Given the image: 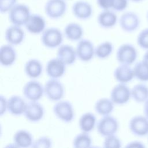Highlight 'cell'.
I'll return each mask as SVG.
<instances>
[{"mask_svg": "<svg viewBox=\"0 0 148 148\" xmlns=\"http://www.w3.org/2000/svg\"><path fill=\"white\" fill-rule=\"evenodd\" d=\"M96 124L95 115L90 112L84 113L79 121V126L82 132L88 133L94 128Z\"/></svg>", "mask_w": 148, "mask_h": 148, "instance_id": "cell-27", "label": "cell"}, {"mask_svg": "<svg viewBox=\"0 0 148 148\" xmlns=\"http://www.w3.org/2000/svg\"><path fill=\"white\" fill-rule=\"evenodd\" d=\"M72 12L75 17L79 20H87L90 18L93 12L91 5L87 1L79 0L76 1L72 6Z\"/></svg>", "mask_w": 148, "mask_h": 148, "instance_id": "cell-13", "label": "cell"}, {"mask_svg": "<svg viewBox=\"0 0 148 148\" xmlns=\"http://www.w3.org/2000/svg\"><path fill=\"white\" fill-rule=\"evenodd\" d=\"M41 41L45 47L54 49L61 46L63 41V35L57 28H48L42 32Z\"/></svg>", "mask_w": 148, "mask_h": 148, "instance_id": "cell-2", "label": "cell"}, {"mask_svg": "<svg viewBox=\"0 0 148 148\" xmlns=\"http://www.w3.org/2000/svg\"><path fill=\"white\" fill-rule=\"evenodd\" d=\"M137 43L138 46L144 50H148V28L142 29L138 35Z\"/></svg>", "mask_w": 148, "mask_h": 148, "instance_id": "cell-33", "label": "cell"}, {"mask_svg": "<svg viewBox=\"0 0 148 148\" xmlns=\"http://www.w3.org/2000/svg\"><path fill=\"white\" fill-rule=\"evenodd\" d=\"M113 0H97L98 6L103 10H110L112 9Z\"/></svg>", "mask_w": 148, "mask_h": 148, "instance_id": "cell-37", "label": "cell"}, {"mask_svg": "<svg viewBox=\"0 0 148 148\" xmlns=\"http://www.w3.org/2000/svg\"><path fill=\"white\" fill-rule=\"evenodd\" d=\"M44 92L47 98L51 101H59L64 97L65 91L63 84L57 79L51 78L44 86Z\"/></svg>", "mask_w": 148, "mask_h": 148, "instance_id": "cell-3", "label": "cell"}, {"mask_svg": "<svg viewBox=\"0 0 148 148\" xmlns=\"http://www.w3.org/2000/svg\"><path fill=\"white\" fill-rule=\"evenodd\" d=\"M103 147L105 148H119L121 147V142L115 135L105 137Z\"/></svg>", "mask_w": 148, "mask_h": 148, "instance_id": "cell-32", "label": "cell"}, {"mask_svg": "<svg viewBox=\"0 0 148 148\" xmlns=\"http://www.w3.org/2000/svg\"><path fill=\"white\" fill-rule=\"evenodd\" d=\"M126 147H144L145 145L140 142L139 141H132L127 145Z\"/></svg>", "mask_w": 148, "mask_h": 148, "instance_id": "cell-39", "label": "cell"}, {"mask_svg": "<svg viewBox=\"0 0 148 148\" xmlns=\"http://www.w3.org/2000/svg\"><path fill=\"white\" fill-rule=\"evenodd\" d=\"M13 142L16 147L26 148L32 146L34 140L29 132L25 130H20L14 134Z\"/></svg>", "mask_w": 148, "mask_h": 148, "instance_id": "cell-23", "label": "cell"}, {"mask_svg": "<svg viewBox=\"0 0 148 148\" xmlns=\"http://www.w3.org/2000/svg\"><path fill=\"white\" fill-rule=\"evenodd\" d=\"M138 57L137 50L131 44L124 43L118 48L116 52V59L120 64L131 65Z\"/></svg>", "mask_w": 148, "mask_h": 148, "instance_id": "cell-5", "label": "cell"}, {"mask_svg": "<svg viewBox=\"0 0 148 148\" xmlns=\"http://www.w3.org/2000/svg\"><path fill=\"white\" fill-rule=\"evenodd\" d=\"M76 52L78 58L83 62L90 61L95 54V48L93 43L88 39L80 40L76 48Z\"/></svg>", "mask_w": 148, "mask_h": 148, "instance_id": "cell-12", "label": "cell"}, {"mask_svg": "<svg viewBox=\"0 0 148 148\" xmlns=\"http://www.w3.org/2000/svg\"><path fill=\"white\" fill-rule=\"evenodd\" d=\"M65 65H66L57 57L56 58H52L46 64V73L50 78H60L65 73Z\"/></svg>", "mask_w": 148, "mask_h": 148, "instance_id": "cell-17", "label": "cell"}, {"mask_svg": "<svg viewBox=\"0 0 148 148\" xmlns=\"http://www.w3.org/2000/svg\"><path fill=\"white\" fill-rule=\"evenodd\" d=\"M131 98L137 103H144L148 99V86L144 83L135 85L131 90Z\"/></svg>", "mask_w": 148, "mask_h": 148, "instance_id": "cell-26", "label": "cell"}, {"mask_svg": "<svg viewBox=\"0 0 148 148\" xmlns=\"http://www.w3.org/2000/svg\"><path fill=\"white\" fill-rule=\"evenodd\" d=\"M113 75L115 80L120 83L126 84L134 79V73L133 68L130 65L120 64L114 71Z\"/></svg>", "mask_w": 148, "mask_h": 148, "instance_id": "cell-19", "label": "cell"}, {"mask_svg": "<svg viewBox=\"0 0 148 148\" xmlns=\"http://www.w3.org/2000/svg\"><path fill=\"white\" fill-rule=\"evenodd\" d=\"M129 1H132V2H139L142 1L143 0H129Z\"/></svg>", "mask_w": 148, "mask_h": 148, "instance_id": "cell-42", "label": "cell"}, {"mask_svg": "<svg viewBox=\"0 0 148 148\" xmlns=\"http://www.w3.org/2000/svg\"><path fill=\"white\" fill-rule=\"evenodd\" d=\"M5 38L9 44L14 46L18 45L23 42L25 33L21 26L12 24L6 29Z\"/></svg>", "mask_w": 148, "mask_h": 148, "instance_id": "cell-16", "label": "cell"}, {"mask_svg": "<svg viewBox=\"0 0 148 148\" xmlns=\"http://www.w3.org/2000/svg\"><path fill=\"white\" fill-rule=\"evenodd\" d=\"M133 71L136 79L142 82H148V66L142 61L135 64Z\"/></svg>", "mask_w": 148, "mask_h": 148, "instance_id": "cell-29", "label": "cell"}, {"mask_svg": "<svg viewBox=\"0 0 148 148\" xmlns=\"http://www.w3.org/2000/svg\"><path fill=\"white\" fill-rule=\"evenodd\" d=\"M46 24L45 19L42 16L39 14H32L30 15L24 26L29 33L39 34L45 31Z\"/></svg>", "mask_w": 148, "mask_h": 148, "instance_id": "cell-15", "label": "cell"}, {"mask_svg": "<svg viewBox=\"0 0 148 148\" xmlns=\"http://www.w3.org/2000/svg\"><path fill=\"white\" fill-rule=\"evenodd\" d=\"M44 114V108L38 101H30L28 103L24 113L26 119L34 123L41 120Z\"/></svg>", "mask_w": 148, "mask_h": 148, "instance_id": "cell-14", "label": "cell"}, {"mask_svg": "<svg viewBox=\"0 0 148 148\" xmlns=\"http://www.w3.org/2000/svg\"><path fill=\"white\" fill-rule=\"evenodd\" d=\"M140 23V21L139 16L132 11L123 13L119 18L120 26L126 32L135 31L139 28Z\"/></svg>", "mask_w": 148, "mask_h": 148, "instance_id": "cell-9", "label": "cell"}, {"mask_svg": "<svg viewBox=\"0 0 148 148\" xmlns=\"http://www.w3.org/2000/svg\"><path fill=\"white\" fill-rule=\"evenodd\" d=\"M65 37L71 41H78L83 35V29L82 26L76 23H70L64 28Z\"/></svg>", "mask_w": 148, "mask_h": 148, "instance_id": "cell-24", "label": "cell"}, {"mask_svg": "<svg viewBox=\"0 0 148 148\" xmlns=\"http://www.w3.org/2000/svg\"><path fill=\"white\" fill-rule=\"evenodd\" d=\"M66 10L67 3L65 0H47L45 5V12L51 19L61 18Z\"/></svg>", "mask_w": 148, "mask_h": 148, "instance_id": "cell-7", "label": "cell"}, {"mask_svg": "<svg viewBox=\"0 0 148 148\" xmlns=\"http://www.w3.org/2000/svg\"><path fill=\"white\" fill-rule=\"evenodd\" d=\"M147 136V140H148V135Z\"/></svg>", "mask_w": 148, "mask_h": 148, "instance_id": "cell-44", "label": "cell"}, {"mask_svg": "<svg viewBox=\"0 0 148 148\" xmlns=\"http://www.w3.org/2000/svg\"><path fill=\"white\" fill-rule=\"evenodd\" d=\"M98 24L103 28H110L113 27L117 22L116 14L111 9L103 10L97 17Z\"/></svg>", "mask_w": 148, "mask_h": 148, "instance_id": "cell-22", "label": "cell"}, {"mask_svg": "<svg viewBox=\"0 0 148 148\" xmlns=\"http://www.w3.org/2000/svg\"><path fill=\"white\" fill-rule=\"evenodd\" d=\"M129 129L131 133L138 137L148 135V119L144 115H136L129 121Z\"/></svg>", "mask_w": 148, "mask_h": 148, "instance_id": "cell-8", "label": "cell"}, {"mask_svg": "<svg viewBox=\"0 0 148 148\" xmlns=\"http://www.w3.org/2000/svg\"><path fill=\"white\" fill-rule=\"evenodd\" d=\"M119 127L117 120L110 114L103 116L97 124L98 133L103 137L114 135L117 132Z\"/></svg>", "mask_w": 148, "mask_h": 148, "instance_id": "cell-4", "label": "cell"}, {"mask_svg": "<svg viewBox=\"0 0 148 148\" xmlns=\"http://www.w3.org/2000/svg\"><path fill=\"white\" fill-rule=\"evenodd\" d=\"M42 65L36 59H31L27 61L24 66V71L27 76L31 79L39 77L42 73Z\"/></svg>", "mask_w": 148, "mask_h": 148, "instance_id": "cell-25", "label": "cell"}, {"mask_svg": "<svg viewBox=\"0 0 148 148\" xmlns=\"http://www.w3.org/2000/svg\"><path fill=\"white\" fill-rule=\"evenodd\" d=\"M1 116H2L7 110V103L8 100L2 95H1Z\"/></svg>", "mask_w": 148, "mask_h": 148, "instance_id": "cell-38", "label": "cell"}, {"mask_svg": "<svg viewBox=\"0 0 148 148\" xmlns=\"http://www.w3.org/2000/svg\"><path fill=\"white\" fill-rule=\"evenodd\" d=\"M142 61L148 66V50L145 53Z\"/></svg>", "mask_w": 148, "mask_h": 148, "instance_id": "cell-41", "label": "cell"}, {"mask_svg": "<svg viewBox=\"0 0 148 148\" xmlns=\"http://www.w3.org/2000/svg\"><path fill=\"white\" fill-rule=\"evenodd\" d=\"M17 0H0V12L1 13H8L17 4Z\"/></svg>", "mask_w": 148, "mask_h": 148, "instance_id": "cell-35", "label": "cell"}, {"mask_svg": "<svg viewBox=\"0 0 148 148\" xmlns=\"http://www.w3.org/2000/svg\"><path fill=\"white\" fill-rule=\"evenodd\" d=\"M129 0H113L112 10L116 12H123L128 5Z\"/></svg>", "mask_w": 148, "mask_h": 148, "instance_id": "cell-36", "label": "cell"}, {"mask_svg": "<svg viewBox=\"0 0 148 148\" xmlns=\"http://www.w3.org/2000/svg\"><path fill=\"white\" fill-rule=\"evenodd\" d=\"M91 144L92 140L90 136L84 132L77 135L73 140V146L75 148L90 147Z\"/></svg>", "mask_w": 148, "mask_h": 148, "instance_id": "cell-30", "label": "cell"}, {"mask_svg": "<svg viewBox=\"0 0 148 148\" xmlns=\"http://www.w3.org/2000/svg\"><path fill=\"white\" fill-rule=\"evenodd\" d=\"M17 58L16 52L11 45H4L0 49V63L2 66L12 65Z\"/></svg>", "mask_w": 148, "mask_h": 148, "instance_id": "cell-21", "label": "cell"}, {"mask_svg": "<svg viewBox=\"0 0 148 148\" xmlns=\"http://www.w3.org/2000/svg\"><path fill=\"white\" fill-rule=\"evenodd\" d=\"M114 103L110 99L102 98L98 99L95 103V112L99 115L106 116L110 114L114 109Z\"/></svg>", "mask_w": 148, "mask_h": 148, "instance_id": "cell-28", "label": "cell"}, {"mask_svg": "<svg viewBox=\"0 0 148 148\" xmlns=\"http://www.w3.org/2000/svg\"><path fill=\"white\" fill-rule=\"evenodd\" d=\"M131 98V90L124 83H119L112 88L110 92V99L116 105L125 104Z\"/></svg>", "mask_w": 148, "mask_h": 148, "instance_id": "cell-10", "label": "cell"}, {"mask_svg": "<svg viewBox=\"0 0 148 148\" xmlns=\"http://www.w3.org/2000/svg\"><path fill=\"white\" fill-rule=\"evenodd\" d=\"M52 146V141L47 136H41L33 142L32 147L34 148H49Z\"/></svg>", "mask_w": 148, "mask_h": 148, "instance_id": "cell-34", "label": "cell"}, {"mask_svg": "<svg viewBox=\"0 0 148 148\" xmlns=\"http://www.w3.org/2000/svg\"><path fill=\"white\" fill-rule=\"evenodd\" d=\"M113 46L112 43L106 41L100 43L95 48V55L100 59H104L108 57L112 53Z\"/></svg>", "mask_w": 148, "mask_h": 148, "instance_id": "cell-31", "label": "cell"}, {"mask_svg": "<svg viewBox=\"0 0 148 148\" xmlns=\"http://www.w3.org/2000/svg\"><path fill=\"white\" fill-rule=\"evenodd\" d=\"M24 97L30 101H38L43 96L44 87L38 81L30 80L24 86L23 90Z\"/></svg>", "mask_w": 148, "mask_h": 148, "instance_id": "cell-11", "label": "cell"}, {"mask_svg": "<svg viewBox=\"0 0 148 148\" xmlns=\"http://www.w3.org/2000/svg\"><path fill=\"white\" fill-rule=\"evenodd\" d=\"M53 110L55 116L63 122L70 123L74 118V109L69 101H58L54 105Z\"/></svg>", "mask_w": 148, "mask_h": 148, "instance_id": "cell-6", "label": "cell"}, {"mask_svg": "<svg viewBox=\"0 0 148 148\" xmlns=\"http://www.w3.org/2000/svg\"><path fill=\"white\" fill-rule=\"evenodd\" d=\"M29 7L24 3H17L8 12L9 21L13 25H24L30 15Z\"/></svg>", "mask_w": 148, "mask_h": 148, "instance_id": "cell-1", "label": "cell"}, {"mask_svg": "<svg viewBox=\"0 0 148 148\" xmlns=\"http://www.w3.org/2000/svg\"><path fill=\"white\" fill-rule=\"evenodd\" d=\"M143 103V113L148 119V99Z\"/></svg>", "mask_w": 148, "mask_h": 148, "instance_id": "cell-40", "label": "cell"}, {"mask_svg": "<svg viewBox=\"0 0 148 148\" xmlns=\"http://www.w3.org/2000/svg\"><path fill=\"white\" fill-rule=\"evenodd\" d=\"M27 104L21 97L13 95L8 99L7 110L12 115L20 116L24 114Z\"/></svg>", "mask_w": 148, "mask_h": 148, "instance_id": "cell-18", "label": "cell"}, {"mask_svg": "<svg viewBox=\"0 0 148 148\" xmlns=\"http://www.w3.org/2000/svg\"><path fill=\"white\" fill-rule=\"evenodd\" d=\"M57 56L65 65H72L76 61L77 54L76 50L72 46L69 45H63L59 46Z\"/></svg>", "mask_w": 148, "mask_h": 148, "instance_id": "cell-20", "label": "cell"}, {"mask_svg": "<svg viewBox=\"0 0 148 148\" xmlns=\"http://www.w3.org/2000/svg\"><path fill=\"white\" fill-rule=\"evenodd\" d=\"M146 19H147V23H148V10L147 11V13H146Z\"/></svg>", "mask_w": 148, "mask_h": 148, "instance_id": "cell-43", "label": "cell"}]
</instances>
